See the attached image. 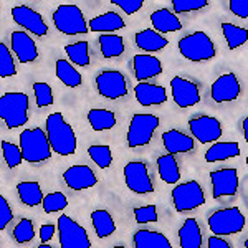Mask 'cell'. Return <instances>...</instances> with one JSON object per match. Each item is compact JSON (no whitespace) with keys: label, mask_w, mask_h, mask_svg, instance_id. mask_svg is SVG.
I'll return each instance as SVG.
<instances>
[{"label":"cell","mask_w":248,"mask_h":248,"mask_svg":"<svg viewBox=\"0 0 248 248\" xmlns=\"http://www.w3.org/2000/svg\"><path fill=\"white\" fill-rule=\"evenodd\" d=\"M45 133L51 153L58 155H73L77 153V134H75L71 124L65 121L62 113L48 114L45 121Z\"/></svg>","instance_id":"6da1fadb"},{"label":"cell","mask_w":248,"mask_h":248,"mask_svg":"<svg viewBox=\"0 0 248 248\" xmlns=\"http://www.w3.org/2000/svg\"><path fill=\"white\" fill-rule=\"evenodd\" d=\"M30 99L25 93L9 91L0 96V119L5 123L7 129L23 127L30 119Z\"/></svg>","instance_id":"7a4b0ae2"},{"label":"cell","mask_w":248,"mask_h":248,"mask_svg":"<svg viewBox=\"0 0 248 248\" xmlns=\"http://www.w3.org/2000/svg\"><path fill=\"white\" fill-rule=\"evenodd\" d=\"M20 151H22L23 161L29 164H42L48 161L53 155L50 142L46 139L45 129L40 127H31V129H23L20 133Z\"/></svg>","instance_id":"3957f363"},{"label":"cell","mask_w":248,"mask_h":248,"mask_svg":"<svg viewBox=\"0 0 248 248\" xmlns=\"http://www.w3.org/2000/svg\"><path fill=\"white\" fill-rule=\"evenodd\" d=\"M177 46L182 57L192 63L210 62V60L215 58V53H217L215 43L212 42V38L205 31H201V30L181 38Z\"/></svg>","instance_id":"277c9868"},{"label":"cell","mask_w":248,"mask_h":248,"mask_svg":"<svg viewBox=\"0 0 248 248\" xmlns=\"http://www.w3.org/2000/svg\"><path fill=\"white\" fill-rule=\"evenodd\" d=\"M53 25L60 33L68 35V37L85 35L90 31L81 9L73 3H63L57 7V10L53 12Z\"/></svg>","instance_id":"5b68a950"},{"label":"cell","mask_w":248,"mask_h":248,"mask_svg":"<svg viewBox=\"0 0 248 248\" xmlns=\"http://www.w3.org/2000/svg\"><path fill=\"white\" fill-rule=\"evenodd\" d=\"M159 124H161V121H159V118L155 114H147V113L134 114L126 134L127 146L133 147V149L147 146V144L153 141L154 133L159 127Z\"/></svg>","instance_id":"8992f818"},{"label":"cell","mask_w":248,"mask_h":248,"mask_svg":"<svg viewBox=\"0 0 248 248\" xmlns=\"http://www.w3.org/2000/svg\"><path fill=\"white\" fill-rule=\"evenodd\" d=\"M209 229L217 237L237 235L245 229V215L242 214L238 207L220 209L209 217Z\"/></svg>","instance_id":"52a82bcc"},{"label":"cell","mask_w":248,"mask_h":248,"mask_svg":"<svg viewBox=\"0 0 248 248\" xmlns=\"http://www.w3.org/2000/svg\"><path fill=\"white\" fill-rule=\"evenodd\" d=\"M172 203H174L175 212H189L199 209L205 203V194H203L202 186L197 181L182 182L172 189Z\"/></svg>","instance_id":"ba28073f"},{"label":"cell","mask_w":248,"mask_h":248,"mask_svg":"<svg viewBox=\"0 0 248 248\" xmlns=\"http://www.w3.org/2000/svg\"><path fill=\"white\" fill-rule=\"evenodd\" d=\"M58 240L62 248H91V240L83 225L68 215H62L57 222Z\"/></svg>","instance_id":"9c48e42d"},{"label":"cell","mask_w":248,"mask_h":248,"mask_svg":"<svg viewBox=\"0 0 248 248\" xmlns=\"http://www.w3.org/2000/svg\"><path fill=\"white\" fill-rule=\"evenodd\" d=\"M123 175H124L126 187L133 192V194L146 195V194H153L154 192V184L149 174V167H147L146 162H142V161L127 162L123 169Z\"/></svg>","instance_id":"30bf717a"},{"label":"cell","mask_w":248,"mask_h":248,"mask_svg":"<svg viewBox=\"0 0 248 248\" xmlns=\"http://www.w3.org/2000/svg\"><path fill=\"white\" fill-rule=\"evenodd\" d=\"M96 90L98 94L106 99H119L124 98L129 91L126 77L118 70H105L96 77Z\"/></svg>","instance_id":"8fae6325"},{"label":"cell","mask_w":248,"mask_h":248,"mask_svg":"<svg viewBox=\"0 0 248 248\" xmlns=\"http://www.w3.org/2000/svg\"><path fill=\"white\" fill-rule=\"evenodd\" d=\"M192 139H197L201 144L217 142L222 138V123L215 116H197L189 121Z\"/></svg>","instance_id":"7c38bea8"},{"label":"cell","mask_w":248,"mask_h":248,"mask_svg":"<svg viewBox=\"0 0 248 248\" xmlns=\"http://www.w3.org/2000/svg\"><path fill=\"white\" fill-rule=\"evenodd\" d=\"M12 18L14 22L23 29V31L31 33L35 37H45L48 33V25L45 18L37 10L30 9L27 5H17L12 9Z\"/></svg>","instance_id":"4fadbf2b"},{"label":"cell","mask_w":248,"mask_h":248,"mask_svg":"<svg viewBox=\"0 0 248 248\" xmlns=\"http://www.w3.org/2000/svg\"><path fill=\"white\" fill-rule=\"evenodd\" d=\"M212 197L215 201L222 197H232L238 192V170L233 167H225L210 172Z\"/></svg>","instance_id":"5bb4252c"},{"label":"cell","mask_w":248,"mask_h":248,"mask_svg":"<svg viewBox=\"0 0 248 248\" xmlns=\"http://www.w3.org/2000/svg\"><path fill=\"white\" fill-rule=\"evenodd\" d=\"M170 90L174 103L182 109L201 103V90H199L197 83L190 81V79L184 77H174L170 79Z\"/></svg>","instance_id":"9a60e30c"},{"label":"cell","mask_w":248,"mask_h":248,"mask_svg":"<svg viewBox=\"0 0 248 248\" xmlns=\"http://www.w3.org/2000/svg\"><path fill=\"white\" fill-rule=\"evenodd\" d=\"M240 93L242 86L235 73H225L218 77L210 88V96L215 103H232L238 99Z\"/></svg>","instance_id":"2e32d148"},{"label":"cell","mask_w":248,"mask_h":248,"mask_svg":"<svg viewBox=\"0 0 248 248\" xmlns=\"http://www.w3.org/2000/svg\"><path fill=\"white\" fill-rule=\"evenodd\" d=\"M10 45H12V50H14L15 57H17L18 62L23 63V65H29V63L37 62L40 57L35 40L23 30L12 31Z\"/></svg>","instance_id":"e0dca14e"},{"label":"cell","mask_w":248,"mask_h":248,"mask_svg":"<svg viewBox=\"0 0 248 248\" xmlns=\"http://www.w3.org/2000/svg\"><path fill=\"white\" fill-rule=\"evenodd\" d=\"M63 181L71 190H86L98 184V177L90 166L77 164L63 172Z\"/></svg>","instance_id":"ac0fdd59"},{"label":"cell","mask_w":248,"mask_h":248,"mask_svg":"<svg viewBox=\"0 0 248 248\" xmlns=\"http://www.w3.org/2000/svg\"><path fill=\"white\" fill-rule=\"evenodd\" d=\"M133 71L134 78L138 79V83H144L151 78H155L162 73V63L159 58L153 57V55L139 53L133 57Z\"/></svg>","instance_id":"d6986e66"},{"label":"cell","mask_w":248,"mask_h":248,"mask_svg":"<svg viewBox=\"0 0 248 248\" xmlns=\"http://www.w3.org/2000/svg\"><path fill=\"white\" fill-rule=\"evenodd\" d=\"M134 96L141 106H157L167 101V90L161 85L144 81L134 86Z\"/></svg>","instance_id":"ffe728a7"},{"label":"cell","mask_w":248,"mask_h":248,"mask_svg":"<svg viewBox=\"0 0 248 248\" xmlns=\"http://www.w3.org/2000/svg\"><path fill=\"white\" fill-rule=\"evenodd\" d=\"M162 144L164 149L167 151V154H187L192 153L195 147V141L192 139V136L184 134L177 129H169L162 134Z\"/></svg>","instance_id":"44dd1931"},{"label":"cell","mask_w":248,"mask_h":248,"mask_svg":"<svg viewBox=\"0 0 248 248\" xmlns=\"http://www.w3.org/2000/svg\"><path fill=\"white\" fill-rule=\"evenodd\" d=\"M126 27L123 17L116 12H106L98 17L91 18L88 22V30L94 31V33H114V31L121 30Z\"/></svg>","instance_id":"7402d4cb"},{"label":"cell","mask_w":248,"mask_h":248,"mask_svg":"<svg viewBox=\"0 0 248 248\" xmlns=\"http://www.w3.org/2000/svg\"><path fill=\"white\" fill-rule=\"evenodd\" d=\"M134 43L139 50H142L144 53H154V51H161L167 45H169V40L164 35L157 33L153 29H144L134 35Z\"/></svg>","instance_id":"603a6c76"},{"label":"cell","mask_w":248,"mask_h":248,"mask_svg":"<svg viewBox=\"0 0 248 248\" xmlns=\"http://www.w3.org/2000/svg\"><path fill=\"white\" fill-rule=\"evenodd\" d=\"M151 23H153V30L161 35L182 30V22L169 9H159L153 12L151 14Z\"/></svg>","instance_id":"cb8c5ba5"},{"label":"cell","mask_w":248,"mask_h":248,"mask_svg":"<svg viewBox=\"0 0 248 248\" xmlns=\"http://www.w3.org/2000/svg\"><path fill=\"white\" fill-rule=\"evenodd\" d=\"M177 235L181 248H202V230L197 218H186Z\"/></svg>","instance_id":"d4e9b609"},{"label":"cell","mask_w":248,"mask_h":248,"mask_svg":"<svg viewBox=\"0 0 248 248\" xmlns=\"http://www.w3.org/2000/svg\"><path fill=\"white\" fill-rule=\"evenodd\" d=\"M134 248H172L169 238L155 230H138L133 235Z\"/></svg>","instance_id":"484cf974"},{"label":"cell","mask_w":248,"mask_h":248,"mask_svg":"<svg viewBox=\"0 0 248 248\" xmlns=\"http://www.w3.org/2000/svg\"><path fill=\"white\" fill-rule=\"evenodd\" d=\"M98 45L99 50H101V55L106 60H113L121 57L126 50V45H124L123 37L116 33H103L98 37Z\"/></svg>","instance_id":"4316f807"},{"label":"cell","mask_w":248,"mask_h":248,"mask_svg":"<svg viewBox=\"0 0 248 248\" xmlns=\"http://www.w3.org/2000/svg\"><path fill=\"white\" fill-rule=\"evenodd\" d=\"M91 222H93V229L98 238H108L116 232V222L113 215L105 209H96L91 212Z\"/></svg>","instance_id":"83f0119b"},{"label":"cell","mask_w":248,"mask_h":248,"mask_svg":"<svg viewBox=\"0 0 248 248\" xmlns=\"http://www.w3.org/2000/svg\"><path fill=\"white\" fill-rule=\"evenodd\" d=\"M240 155V146L238 142H214L212 147H209L205 153L207 162H220L227 159H233Z\"/></svg>","instance_id":"f1b7e54d"},{"label":"cell","mask_w":248,"mask_h":248,"mask_svg":"<svg viewBox=\"0 0 248 248\" xmlns=\"http://www.w3.org/2000/svg\"><path fill=\"white\" fill-rule=\"evenodd\" d=\"M55 73L57 78L63 83L66 88H79L83 83V77L79 75V71L71 65L68 60H57L55 63Z\"/></svg>","instance_id":"f546056e"},{"label":"cell","mask_w":248,"mask_h":248,"mask_svg":"<svg viewBox=\"0 0 248 248\" xmlns=\"http://www.w3.org/2000/svg\"><path fill=\"white\" fill-rule=\"evenodd\" d=\"M157 169H159V177L162 182L166 184H177L181 181V169H179V162L175 159V155L166 154L161 155L157 159Z\"/></svg>","instance_id":"4dcf8cb0"},{"label":"cell","mask_w":248,"mask_h":248,"mask_svg":"<svg viewBox=\"0 0 248 248\" xmlns=\"http://www.w3.org/2000/svg\"><path fill=\"white\" fill-rule=\"evenodd\" d=\"M17 194L23 205L27 207H38L43 202V192L38 182H18Z\"/></svg>","instance_id":"1f68e13d"},{"label":"cell","mask_w":248,"mask_h":248,"mask_svg":"<svg viewBox=\"0 0 248 248\" xmlns=\"http://www.w3.org/2000/svg\"><path fill=\"white\" fill-rule=\"evenodd\" d=\"M88 123L91 124L93 131L101 133V131L113 129L116 126V114L109 109H101V108H93L88 111Z\"/></svg>","instance_id":"d6a6232c"},{"label":"cell","mask_w":248,"mask_h":248,"mask_svg":"<svg viewBox=\"0 0 248 248\" xmlns=\"http://www.w3.org/2000/svg\"><path fill=\"white\" fill-rule=\"evenodd\" d=\"M66 57L70 60L71 65L77 66H88L91 62L90 58V43L81 40V42H75V43H68L65 45Z\"/></svg>","instance_id":"836d02e7"},{"label":"cell","mask_w":248,"mask_h":248,"mask_svg":"<svg viewBox=\"0 0 248 248\" xmlns=\"http://www.w3.org/2000/svg\"><path fill=\"white\" fill-rule=\"evenodd\" d=\"M222 31H223V37H225L229 50H237V48H240L242 45H245L248 40L247 29L237 27V25H233V23H222Z\"/></svg>","instance_id":"e575fe53"},{"label":"cell","mask_w":248,"mask_h":248,"mask_svg":"<svg viewBox=\"0 0 248 248\" xmlns=\"http://www.w3.org/2000/svg\"><path fill=\"white\" fill-rule=\"evenodd\" d=\"M88 155L99 169H108L113 164V151L106 144H93L88 147Z\"/></svg>","instance_id":"d590c367"},{"label":"cell","mask_w":248,"mask_h":248,"mask_svg":"<svg viewBox=\"0 0 248 248\" xmlns=\"http://www.w3.org/2000/svg\"><path fill=\"white\" fill-rule=\"evenodd\" d=\"M42 207L45 214L62 212L68 207V199L63 192H50V194H46L45 197H43Z\"/></svg>","instance_id":"8d00e7d4"},{"label":"cell","mask_w":248,"mask_h":248,"mask_svg":"<svg viewBox=\"0 0 248 248\" xmlns=\"http://www.w3.org/2000/svg\"><path fill=\"white\" fill-rule=\"evenodd\" d=\"M15 242L18 245H25V243L31 242L35 238V227H33V222L30 218H22L20 222L17 223V227L14 229V233H12Z\"/></svg>","instance_id":"74e56055"},{"label":"cell","mask_w":248,"mask_h":248,"mask_svg":"<svg viewBox=\"0 0 248 248\" xmlns=\"http://www.w3.org/2000/svg\"><path fill=\"white\" fill-rule=\"evenodd\" d=\"M17 75V66L14 63L10 48L0 42V78H10Z\"/></svg>","instance_id":"f35d334b"},{"label":"cell","mask_w":248,"mask_h":248,"mask_svg":"<svg viewBox=\"0 0 248 248\" xmlns=\"http://www.w3.org/2000/svg\"><path fill=\"white\" fill-rule=\"evenodd\" d=\"M0 147H2L3 161H5L9 169H15V167H18L20 164L23 162L22 151H20V147L17 144L9 142V141H2L0 142Z\"/></svg>","instance_id":"ab89813d"},{"label":"cell","mask_w":248,"mask_h":248,"mask_svg":"<svg viewBox=\"0 0 248 248\" xmlns=\"http://www.w3.org/2000/svg\"><path fill=\"white\" fill-rule=\"evenodd\" d=\"M33 94H35V101H37L38 108H46L50 105H53V90L51 86L45 81H37L33 83Z\"/></svg>","instance_id":"60d3db41"},{"label":"cell","mask_w":248,"mask_h":248,"mask_svg":"<svg viewBox=\"0 0 248 248\" xmlns=\"http://www.w3.org/2000/svg\"><path fill=\"white\" fill-rule=\"evenodd\" d=\"M207 5H209V0H174L172 14H187V12L205 9Z\"/></svg>","instance_id":"b9f144b4"},{"label":"cell","mask_w":248,"mask_h":248,"mask_svg":"<svg viewBox=\"0 0 248 248\" xmlns=\"http://www.w3.org/2000/svg\"><path fill=\"white\" fill-rule=\"evenodd\" d=\"M134 218L136 223H153L159 220V214H157V207L155 205H144V207H138L134 209Z\"/></svg>","instance_id":"7bdbcfd3"},{"label":"cell","mask_w":248,"mask_h":248,"mask_svg":"<svg viewBox=\"0 0 248 248\" xmlns=\"http://www.w3.org/2000/svg\"><path fill=\"white\" fill-rule=\"evenodd\" d=\"M12 218H14V210H12L9 201L3 195H0V232L7 229Z\"/></svg>","instance_id":"ee69618b"},{"label":"cell","mask_w":248,"mask_h":248,"mask_svg":"<svg viewBox=\"0 0 248 248\" xmlns=\"http://www.w3.org/2000/svg\"><path fill=\"white\" fill-rule=\"evenodd\" d=\"M113 5H118L119 9L124 10L126 15H134L136 12H139L142 9L144 2L142 0H111Z\"/></svg>","instance_id":"f6af8a7d"},{"label":"cell","mask_w":248,"mask_h":248,"mask_svg":"<svg viewBox=\"0 0 248 248\" xmlns=\"http://www.w3.org/2000/svg\"><path fill=\"white\" fill-rule=\"evenodd\" d=\"M229 7H230L232 14L237 15V17L240 18L248 17V0H230Z\"/></svg>","instance_id":"bcb514c9"},{"label":"cell","mask_w":248,"mask_h":248,"mask_svg":"<svg viewBox=\"0 0 248 248\" xmlns=\"http://www.w3.org/2000/svg\"><path fill=\"white\" fill-rule=\"evenodd\" d=\"M55 233H57V225H53V223H45V225L40 227V240H42V243H48L53 238Z\"/></svg>","instance_id":"7dc6e473"},{"label":"cell","mask_w":248,"mask_h":248,"mask_svg":"<svg viewBox=\"0 0 248 248\" xmlns=\"http://www.w3.org/2000/svg\"><path fill=\"white\" fill-rule=\"evenodd\" d=\"M209 248H232V245L225 238L217 237V235H210L209 237Z\"/></svg>","instance_id":"c3c4849f"},{"label":"cell","mask_w":248,"mask_h":248,"mask_svg":"<svg viewBox=\"0 0 248 248\" xmlns=\"http://www.w3.org/2000/svg\"><path fill=\"white\" fill-rule=\"evenodd\" d=\"M243 136H245V139H248V118L243 119Z\"/></svg>","instance_id":"681fc988"},{"label":"cell","mask_w":248,"mask_h":248,"mask_svg":"<svg viewBox=\"0 0 248 248\" xmlns=\"http://www.w3.org/2000/svg\"><path fill=\"white\" fill-rule=\"evenodd\" d=\"M37 248H53L51 245H48V243H40V245Z\"/></svg>","instance_id":"f907efd6"},{"label":"cell","mask_w":248,"mask_h":248,"mask_svg":"<svg viewBox=\"0 0 248 248\" xmlns=\"http://www.w3.org/2000/svg\"><path fill=\"white\" fill-rule=\"evenodd\" d=\"M113 248H124L123 245H116V247H113Z\"/></svg>","instance_id":"816d5d0a"}]
</instances>
